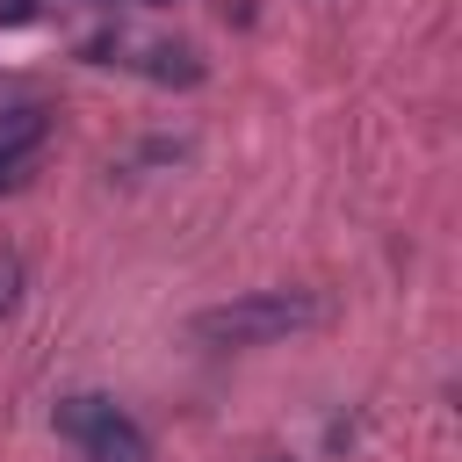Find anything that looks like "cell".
<instances>
[{"label": "cell", "mask_w": 462, "mask_h": 462, "mask_svg": "<svg viewBox=\"0 0 462 462\" xmlns=\"http://www.w3.org/2000/svg\"><path fill=\"white\" fill-rule=\"evenodd\" d=\"M310 325H318V296H303V289H253V296L217 303V310H195L202 346H274V339L310 332Z\"/></svg>", "instance_id": "obj_1"}, {"label": "cell", "mask_w": 462, "mask_h": 462, "mask_svg": "<svg viewBox=\"0 0 462 462\" xmlns=\"http://www.w3.org/2000/svg\"><path fill=\"white\" fill-rule=\"evenodd\" d=\"M58 433H65V440H79V448H87V462H152L144 426H137L130 411H116L108 397H94V390H79V397H65V404H58Z\"/></svg>", "instance_id": "obj_2"}, {"label": "cell", "mask_w": 462, "mask_h": 462, "mask_svg": "<svg viewBox=\"0 0 462 462\" xmlns=\"http://www.w3.org/2000/svg\"><path fill=\"white\" fill-rule=\"evenodd\" d=\"M43 144V108H7L0 116V152H36Z\"/></svg>", "instance_id": "obj_3"}, {"label": "cell", "mask_w": 462, "mask_h": 462, "mask_svg": "<svg viewBox=\"0 0 462 462\" xmlns=\"http://www.w3.org/2000/svg\"><path fill=\"white\" fill-rule=\"evenodd\" d=\"M144 72H152V79H180V87L202 79V65H195L188 51H173V43H152V51H144Z\"/></svg>", "instance_id": "obj_4"}, {"label": "cell", "mask_w": 462, "mask_h": 462, "mask_svg": "<svg viewBox=\"0 0 462 462\" xmlns=\"http://www.w3.org/2000/svg\"><path fill=\"white\" fill-rule=\"evenodd\" d=\"M14 296H22V260H14V253H0V318L14 310Z\"/></svg>", "instance_id": "obj_5"}, {"label": "cell", "mask_w": 462, "mask_h": 462, "mask_svg": "<svg viewBox=\"0 0 462 462\" xmlns=\"http://www.w3.org/2000/svg\"><path fill=\"white\" fill-rule=\"evenodd\" d=\"M29 159H36V152H0V195L29 180Z\"/></svg>", "instance_id": "obj_6"}, {"label": "cell", "mask_w": 462, "mask_h": 462, "mask_svg": "<svg viewBox=\"0 0 462 462\" xmlns=\"http://www.w3.org/2000/svg\"><path fill=\"white\" fill-rule=\"evenodd\" d=\"M152 7H166V0H152Z\"/></svg>", "instance_id": "obj_7"}]
</instances>
